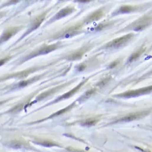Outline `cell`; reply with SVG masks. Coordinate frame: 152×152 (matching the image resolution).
<instances>
[{"label":"cell","instance_id":"cell-1","mask_svg":"<svg viewBox=\"0 0 152 152\" xmlns=\"http://www.w3.org/2000/svg\"><path fill=\"white\" fill-rule=\"evenodd\" d=\"M151 90H152V86H147V87L138 89H136V90L128 91L127 92L120 93V94L119 95H116L115 96L118 97L130 98V97L139 96V95H142L144 94H147V93H150Z\"/></svg>","mask_w":152,"mask_h":152},{"label":"cell","instance_id":"cell-2","mask_svg":"<svg viewBox=\"0 0 152 152\" xmlns=\"http://www.w3.org/2000/svg\"><path fill=\"white\" fill-rule=\"evenodd\" d=\"M133 37V33H129L126 35L125 36L120 37L119 38L115 39L114 40L108 43L106 45V48H118V47H120L124 44H125L126 43L130 40V39L132 38Z\"/></svg>","mask_w":152,"mask_h":152},{"label":"cell","instance_id":"cell-3","mask_svg":"<svg viewBox=\"0 0 152 152\" xmlns=\"http://www.w3.org/2000/svg\"><path fill=\"white\" fill-rule=\"evenodd\" d=\"M149 113V111H141L135 112V113H131L130 114H128L123 118H122L119 120H117L116 122H130L133 120H136L138 119L142 118L143 117L146 116L147 114Z\"/></svg>","mask_w":152,"mask_h":152},{"label":"cell","instance_id":"cell-4","mask_svg":"<svg viewBox=\"0 0 152 152\" xmlns=\"http://www.w3.org/2000/svg\"><path fill=\"white\" fill-rule=\"evenodd\" d=\"M151 22V18L149 16V17H147V16H145V17L141 18V19L138 20L136 22L133 23L132 25H135V27L133 28V29L136 31H139V30H141L143 29H146V28L150 24Z\"/></svg>","mask_w":152,"mask_h":152},{"label":"cell","instance_id":"cell-5","mask_svg":"<svg viewBox=\"0 0 152 152\" xmlns=\"http://www.w3.org/2000/svg\"><path fill=\"white\" fill-rule=\"evenodd\" d=\"M45 15H46V12H44L43 14H41V15H39L38 17H37L36 19L34 20V22H33V23H32V24L31 25V27H30V29L28 30L27 32H25V34L22 36V38L24 37L26 35H29L30 32H31L32 31H33V30L37 29V28H38L39 26L41 25L42 22H43V21L45 20Z\"/></svg>","mask_w":152,"mask_h":152},{"label":"cell","instance_id":"cell-6","mask_svg":"<svg viewBox=\"0 0 152 152\" xmlns=\"http://www.w3.org/2000/svg\"><path fill=\"white\" fill-rule=\"evenodd\" d=\"M86 81H87V79H86V80L85 81L82 82L81 83L79 84V85H77V86H76V87H74V89H72V90L68 91V92H67L66 93H65V94L62 95V96H60V97H58V99H56L55 102H53L52 103H51L50 104H54V103H56V102H59V101H61V100L66 99H67V98H69L70 97L72 96V95H73L75 93H76L77 91H78V90L79 89H80V88L81 87V86H83V85H84V84H85V82H86Z\"/></svg>","mask_w":152,"mask_h":152},{"label":"cell","instance_id":"cell-7","mask_svg":"<svg viewBox=\"0 0 152 152\" xmlns=\"http://www.w3.org/2000/svg\"><path fill=\"white\" fill-rule=\"evenodd\" d=\"M19 30V28L15 27V28H11V29L7 30L2 35L1 37H0V44L3 43L4 42L8 41L9 39H10L12 37L18 32Z\"/></svg>","mask_w":152,"mask_h":152},{"label":"cell","instance_id":"cell-8","mask_svg":"<svg viewBox=\"0 0 152 152\" xmlns=\"http://www.w3.org/2000/svg\"><path fill=\"white\" fill-rule=\"evenodd\" d=\"M58 44H54V45H51L49 46H45L42 49H41L40 50H39V51L36 53H33L31 57H30L29 58H31L32 57H35V56L37 55H45L47 54V53H49L51 52V51L55 50L56 49L58 48Z\"/></svg>","mask_w":152,"mask_h":152},{"label":"cell","instance_id":"cell-9","mask_svg":"<svg viewBox=\"0 0 152 152\" xmlns=\"http://www.w3.org/2000/svg\"><path fill=\"white\" fill-rule=\"evenodd\" d=\"M81 29V25H76L75 27L69 28L68 29H67L66 31L62 34V35L60 37H62V38H68V37L74 36V35H76L79 32V30Z\"/></svg>","mask_w":152,"mask_h":152},{"label":"cell","instance_id":"cell-10","mask_svg":"<svg viewBox=\"0 0 152 152\" xmlns=\"http://www.w3.org/2000/svg\"><path fill=\"white\" fill-rule=\"evenodd\" d=\"M103 16H104V12H103L102 9H99V10L95 11L93 14H91L90 16H89L85 20V22L89 23L91 22H93V21L98 20H99Z\"/></svg>","mask_w":152,"mask_h":152},{"label":"cell","instance_id":"cell-11","mask_svg":"<svg viewBox=\"0 0 152 152\" xmlns=\"http://www.w3.org/2000/svg\"><path fill=\"white\" fill-rule=\"evenodd\" d=\"M74 8H64L62 9V10H61L59 12H58L55 15L54 17H53V20H59L60 18H62L65 17V16H66L68 15L71 14L72 12H73L74 11Z\"/></svg>","mask_w":152,"mask_h":152},{"label":"cell","instance_id":"cell-12","mask_svg":"<svg viewBox=\"0 0 152 152\" xmlns=\"http://www.w3.org/2000/svg\"><path fill=\"white\" fill-rule=\"evenodd\" d=\"M64 86V85H61L60 86H57V87L51 89L49 90L48 91H46V92H45V93H41V95H39V96L37 97V99L34 102V103L35 102H39V101H41V100L43 99L44 98H45V97H48V95H50L51 94H52V93L56 92V91H57L58 90H59L60 89H61V87H62V86Z\"/></svg>","mask_w":152,"mask_h":152},{"label":"cell","instance_id":"cell-13","mask_svg":"<svg viewBox=\"0 0 152 152\" xmlns=\"http://www.w3.org/2000/svg\"><path fill=\"white\" fill-rule=\"evenodd\" d=\"M85 51H86V49H82L81 50H79L76 52L72 53L71 55L68 58V60H79L83 57L84 53H85Z\"/></svg>","mask_w":152,"mask_h":152},{"label":"cell","instance_id":"cell-14","mask_svg":"<svg viewBox=\"0 0 152 152\" xmlns=\"http://www.w3.org/2000/svg\"><path fill=\"white\" fill-rule=\"evenodd\" d=\"M137 8L136 6H122L120 7L117 12V14H125V13H130L131 12L135 10Z\"/></svg>","mask_w":152,"mask_h":152},{"label":"cell","instance_id":"cell-15","mask_svg":"<svg viewBox=\"0 0 152 152\" xmlns=\"http://www.w3.org/2000/svg\"><path fill=\"white\" fill-rule=\"evenodd\" d=\"M146 50V49H143V48H141L139 49V50H137L136 52L135 53H133V54L130 56V58H128V62H133V61L136 60L138 58L140 57V55H141L144 52V51Z\"/></svg>","mask_w":152,"mask_h":152},{"label":"cell","instance_id":"cell-16","mask_svg":"<svg viewBox=\"0 0 152 152\" xmlns=\"http://www.w3.org/2000/svg\"><path fill=\"white\" fill-rule=\"evenodd\" d=\"M74 104H75V102H74L73 104H72L71 105V106H68V107H65V108L62 109H60V111H58V112H55V113L53 114L52 115L49 117V118H53V117H55V116H59V115H61V114H62L63 113H64V112H67L68 110H69V109H72V107H73V106H74Z\"/></svg>","mask_w":152,"mask_h":152},{"label":"cell","instance_id":"cell-17","mask_svg":"<svg viewBox=\"0 0 152 152\" xmlns=\"http://www.w3.org/2000/svg\"><path fill=\"white\" fill-rule=\"evenodd\" d=\"M98 122L97 120H94V119H89L86 120L83 122H82V125L83 126H86V127H91V126H94Z\"/></svg>","mask_w":152,"mask_h":152},{"label":"cell","instance_id":"cell-18","mask_svg":"<svg viewBox=\"0 0 152 152\" xmlns=\"http://www.w3.org/2000/svg\"><path fill=\"white\" fill-rule=\"evenodd\" d=\"M95 89H91V90H89L88 91H86V92L84 94L83 96L81 97V98H80V100L81 101H82V100H85V99H88V98H89L91 95H92L93 93H95Z\"/></svg>","mask_w":152,"mask_h":152},{"label":"cell","instance_id":"cell-19","mask_svg":"<svg viewBox=\"0 0 152 152\" xmlns=\"http://www.w3.org/2000/svg\"><path fill=\"white\" fill-rule=\"evenodd\" d=\"M37 78H34V79H29V80H27V81H22L20 82V83L18 84V86H21V87H23V86H25L29 85V83H32V82L35 81V80H37Z\"/></svg>","mask_w":152,"mask_h":152},{"label":"cell","instance_id":"cell-20","mask_svg":"<svg viewBox=\"0 0 152 152\" xmlns=\"http://www.w3.org/2000/svg\"><path fill=\"white\" fill-rule=\"evenodd\" d=\"M38 143L41 145V146H43L45 147H48L57 146V145L55 144L54 143L51 142V141H42V142H38Z\"/></svg>","mask_w":152,"mask_h":152},{"label":"cell","instance_id":"cell-21","mask_svg":"<svg viewBox=\"0 0 152 152\" xmlns=\"http://www.w3.org/2000/svg\"><path fill=\"white\" fill-rule=\"evenodd\" d=\"M109 80H110V77H108V78L105 79H104V80H103L102 81L99 82V83L97 84V86H101V87H102V86H104L105 85H106V84H107V83H108Z\"/></svg>","mask_w":152,"mask_h":152},{"label":"cell","instance_id":"cell-22","mask_svg":"<svg viewBox=\"0 0 152 152\" xmlns=\"http://www.w3.org/2000/svg\"><path fill=\"white\" fill-rule=\"evenodd\" d=\"M10 146H11V147H14V148H20V147H22V144H21L19 142L14 141V142H12V144L10 145Z\"/></svg>","mask_w":152,"mask_h":152},{"label":"cell","instance_id":"cell-23","mask_svg":"<svg viewBox=\"0 0 152 152\" xmlns=\"http://www.w3.org/2000/svg\"><path fill=\"white\" fill-rule=\"evenodd\" d=\"M85 68H86V65L85 64H81L80 66H78V71H84V70L85 69Z\"/></svg>","mask_w":152,"mask_h":152},{"label":"cell","instance_id":"cell-24","mask_svg":"<svg viewBox=\"0 0 152 152\" xmlns=\"http://www.w3.org/2000/svg\"><path fill=\"white\" fill-rule=\"evenodd\" d=\"M107 24H101L98 26L97 27H96V30H102L103 29H104L105 27H106Z\"/></svg>","mask_w":152,"mask_h":152},{"label":"cell","instance_id":"cell-25","mask_svg":"<svg viewBox=\"0 0 152 152\" xmlns=\"http://www.w3.org/2000/svg\"><path fill=\"white\" fill-rule=\"evenodd\" d=\"M118 63H119V61H115V62H112V64L109 65V68H114L115 66H116L117 65H118Z\"/></svg>","mask_w":152,"mask_h":152},{"label":"cell","instance_id":"cell-26","mask_svg":"<svg viewBox=\"0 0 152 152\" xmlns=\"http://www.w3.org/2000/svg\"><path fill=\"white\" fill-rule=\"evenodd\" d=\"M8 60V58H5V59H2V60H0V66H2L4 63L6 62V61Z\"/></svg>","mask_w":152,"mask_h":152},{"label":"cell","instance_id":"cell-27","mask_svg":"<svg viewBox=\"0 0 152 152\" xmlns=\"http://www.w3.org/2000/svg\"><path fill=\"white\" fill-rule=\"evenodd\" d=\"M69 151H71V152H83L82 151H79V150H76V149H68Z\"/></svg>","mask_w":152,"mask_h":152},{"label":"cell","instance_id":"cell-28","mask_svg":"<svg viewBox=\"0 0 152 152\" xmlns=\"http://www.w3.org/2000/svg\"><path fill=\"white\" fill-rule=\"evenodd\" d=\"M80 1V2H82V3H85V2H88L91 1Z\"/></svg>","mask_w":152,"mask_h":152},{"label":"cell","instance_id":"cell-29","mask_svg":"<svg viewBox=\"0 0 152 152\" xmlns=\"http://www.w3.org/2000/svg\"><path fill=\"white\" fill-rule=\"evenodd\" d=\"M4 102H0V104H2V103H4Z\"/></svg>","mask_w":152,"mask_h":152},{"label":"cell","instance_id":"cell-30","mask_svg":"<svg viewBox=\"0 0 152 152\" xmlns=\"http://www.w3.org/2000/svg\"><path fill=\"white\" fill-rule=\"evenodd\" d=\"M1 16H2V14H0V18L1 17Z\"/></svg>","mask_w":152,"mask_h":152}]
</instances>
